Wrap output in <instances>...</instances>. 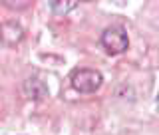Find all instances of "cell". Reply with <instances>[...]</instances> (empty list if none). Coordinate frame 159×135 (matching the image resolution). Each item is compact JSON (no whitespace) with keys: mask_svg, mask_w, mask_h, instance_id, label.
Masks as SVG:
<instances>
[{"mask_svg":"<svg viewBox=\"0 0 159 135\" xmlns=\"http://www.w3.org/2000/svg\"><path fill=\"white\" fill-rule=\"evenodd\" d=\"M72 88L80 93H93L96 89H99L103 82L102 72L98 70H89V68H80L72 72Z\"/></svg>","mask_w":159,"mask_h":135,"instance_id":"cell-1","label":"cell"},{"mask_svg":"<svg viewBox=\"0 0 159 135\" xmlns=\"http://www.w3.org/2000/svg\"><path fill=\"white\" fill-rule=\"evenodd\" d=\"M102 46L107 54L111 56H117V54H123L129 48V38L127 32L121 26H109L103 30L102 34Z\"/></svg>","mask_w":159,"mask_h":135,"instance_id":"cell-2","label":"cell"},{"mask_svg":"<svg viewBox=\"0 0 159 135\" xmlns=\"http://www.w3.org/2000/svg\"><path fill=\"white\" fill-rule=\"evenodd\" d=\"M0 40L6 46H16L24 40V28L16 20H6L0 24Z\"/></svg>","mask_w":159,"mask_h":135,"instance_id":"cell-3","label":"cell"},{"mask_svg":"<svg viewBox=\"0 0 159 135\" xmlns=\"http://www.w3.org/2000/svg\"><path fill=\"white\" fill-rule=\"evenodd\" d=\"M22 92H24V96H26L28 99H34V101H42V99L48 97V86L36 76L24 79Z\"/></svg>","mask_w":159,"mask_h":135,"instance_id":"cell-4","label":"cell"},{"mask_svg":"<svg viewBox=\"0 0 159 135\" xmlns=\"http://www.w3.org/2000/svg\"><path fill=\"white\" fill-rule=\"evenodd\" d=\"M74 8H78L76 0H54V2H50V10L54 14H68Z\"/></svg>","mask_w":159,"mask_h":135,"instance_id":"cell-5","label":"cell"}]
</instances>
